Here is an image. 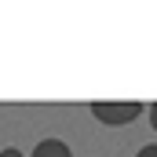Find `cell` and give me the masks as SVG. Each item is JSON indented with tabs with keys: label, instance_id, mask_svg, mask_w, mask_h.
Masks as SVG:
<instances>
[{
	"label": "cell",
	"instance_id": "obj_1",
	"mask_svg": "<svg viewBox=\"0 0 157 157\" xmlns=\"http://www.w3.org/2000/svg\"><path fill=\"white\" fill-rule=\"evenodd\" d=\"M88 110H91V117L102 121V124H132V121L143 117V102H135V99H128V102H102V99H95V102H88Z\"/></svg>",
	"mask_w": 157,
	"mask_h": 157
},
{
	"label": "cell",
	"instance_id": "obj_2",
	"mask_svg": "<svg viewBox=\"0 0 157 157\" xmlns=\"http://www.w3.org/2000/svg\"><path fill=\"white\" fill-rule=\"evenodd\" d=\"M29 157H73V154H70V146L62 139H40Z\"/></svg>",
	"mask_w": 157,
	"mask_h": 157
},
{
	"label": "cell",
	"instance_id": "obj_3",
	"mask_svg": "<svg viewBox=\"0 0 157 157\" xmlns=\"http://www.w3.org/2000/svg\"><path fill=\"white\" fill-rule=\"evenodd\" d=\"M135 157H157V143H150V146H143Z\"/></svg>",
	"mask_w": 157,
	"mask_h": 157
},
{
	"label": "cell",
	"instance_id": "obj_4",
	"mask_svg": "<svg viewBox=\"0 0 157 157\" xmlns=\"http://www.w3.org/2000/svg\"><path fill=\"white\" fill-rule=\"evenodd\" d=\"M0 157H22V154H18L15 146H7V150H0Z\"/></svg>",
	"mask_w": 157,
	"mask_h": 157
},
{
	"label": "cell",
	"instance_id": "obj_5",
	"mask_svg": "<svg viewBox=\"0 0 157 157\" xmlns=\"http://www.w3.org/2000/svg\"><path fill=\"white\" fill-rule=\"evenodd\" d=\"M150 124H154V132H157V102L150 106Z\"/></svg>",
	"mask_w": 157,
	"mask_h": 157
}]
</instances>
